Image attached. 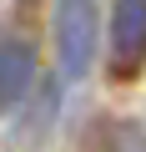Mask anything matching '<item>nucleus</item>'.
Returning a JSON list of instances; mask_svg holds the SVG:
<instances>
[{"instance_id": "nucleus-1", "label": "nucleus", "mask_w": 146, "mask_h": 152, "mask_svg": "<svg viewBox=\"0 0 146 152\" xmlns=\"http://www.w3.org/2000/svg\"><path fill=\"white\" fill-rule=\"evenodd\" d=\"M55 46H60V76L81 81L96 56V0H55Z\"/></svg>"}, {"instance_id": "nucleus-2", "label": "nucleus", "mask_w": 146, "mask_h": 152, "mask_svg": "<svg viewBox=\"0 0 146 152\" xmlns=\"http://www.w3.org/2000/svg\"><path fill=\"white\" fill-rule=\"evenodd\" d=\"M111 66L116 76H141L146 66V0H116L111 10Z\"/></svg>"}, {"instance_id": "nucleus-3", "label": "nucleus", "mask_w": 146, "mask_h": 152, "mask_svg": "<svg viewBox=\"0 0 146 152\" xmlns=\"http://www.w3.org/2000/svg\"><path fill=\"white\" fill-rule=\"evenodd\" d=\"M35 71H40V61H35V46H30V41L0 36V112H15V107L30 96Z\"/></svg>"}]
</instances>
